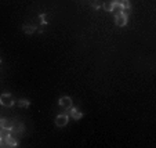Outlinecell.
Listing matches in <instances>:
<instances>
[{
    "label": "cell",
    "mask_w": 156,
    "mask_h": 148,
    "mask_svg": "<svg viewBox=\"0 0 156 148\" xmlns=\"http://www.w3.org/2000/svg\"><path fill=\"white\" fill-rule=\"evenodd\" d=\"M0 104L3 105V107L10 108V107L14 105V98H12V96L10 94V93H4V94L0 96Z\"/></svg>",
    "instance_id": "6da1fadb"
},
{
    "label": "cell",
    "mask_w": 156,
    "mask_h": 148,
    "mask_svg": "<svg viewBox=\"0 0 156 148\" xmlns=\"http://www.w3.org/2000/svg\"><path fill=\"white\" fill-rule=\"evenodd\" d=\"M58 104H60L61 108H64V109H69L71 107H72V98L68 96H64V97H61L60 100H58Z\"/></svg>",
    "instance_id": "7a4b0ae2"
},
{
    "label": "cell",
    "mask_w": 156,
    "mask_h": 148,
    "mask_svg": "<svg viewBox=\"0 0 156 148\" xmlns=\"http://www.w3.org/2000/svg\"><path fill=\"white\" fill-rule=\"evenodd\" d=\"M68 120H69V116L66 114H61V115H58L55 118V125L58 127H64V126L68 125Z\"/></svg>",
    "instance_id": "3957f363"
},
{
    "label": "cell",
    "mask_w": 156,
    "mask_h": 148,
    "mask_svg": "<svg viewBox=\"0 0 156 148\" xmlns=\"http://www.w3.org/2000/svg\"><path fill=\"white\" fill-rule=\"evenodd\" d=\"M115 24L120 28H123L127 25V15H124V14H119V15L115 17Z\"/></svg>",
    "instance_id": "277c9868"
},
{
    "label": "cell",
    "mask_w": 156,
    "mask_h": 148,
    "mask_svg": "<svg viewBox=\"0 0 156 148\" xmlns=\"http://www.w3.org/2000/svg\"><path fill=\"white\" fill-rule=\"evenodd\" d=\"M68 111H69V115L72 116V118H73L75 120H80L82 118H83V112H80L79 109H76L75 107H73V105L68 109Z\"/></svg>",
    "instance_id": "5b68a950"
},
{
    "label": "cell",
    "mask_w": 156,
    "mask_h": 148,
    "mask_svg": "<svg viewBox=\"0 0 156 148\" xmlns=\"http://www.w3.org/2000/svg\"><path fill=\"white\" fill-rule=\"evenodd\" d=\"M111 12H112L113 15L116 17V15H119V14H122V12H123V7H122L119 3H116V1L113 0V1H112V11H111Z\"/></svg>",
    "instance_id": "8992f818"
},
{
    "label": "cell",
    "mask_w": 156,
    "mask_h": 148,
    "mask_svg": "<svg viewBox=\"0 0 156 148\" xmlns=\"http://www.w3.org/2000/svg\"><path fill=\"white\" fill-rule=\"evenodd\" d=\"M3 141H4V144L7 145V147H17V145H18V143H17V140L12 137V134H8Z\"/></svg>",
    "instance_id": "52a82bcc"
},
{
    "label": "cell",
    "mask_w": 156,
    "mask_h": 148,
    "mask_svg": "<svg viewBox=\"0 0 156 148\" xmlns=\"http://www.w3.org/2000/svg\"><path fill=\"white\" fill-rule=\"evenodd\" d=\"M0 125H1V127L6 129V130H11V129L14 127V122L7 120V119H1L0 120Z\"/></svg>",
    "instance_id": "ba28073f"
},
{
    "label": "cell",
    "mask_w": 156,
    "mask_h": 148,
    "mask_svg": "<svg viewBox=\"0 0 156 148\" xmlns=\"http://www.w3.org/2000/svg\"><path fill=\"white\" fill-rule=\"evenodd\" d=\"M22 31H24V33H26V35H33V33H36V26L24 25V26H22Z\"/></svg>",
    "instance_id": "9c48e42d"
},
{
    "label": "cell",
    "mask_w": 156,
    "mask_h": 148,
    "mask_svg": "<svg viewBox=\"0 0 156 148\" xmlns=\"http://www.w3.org/2000/svg\"><path fill=\"white\" fill-rule=\"evenodd\" d=\"M29 105H31V101L26 100V98H21V100L18 101V107H20V108H28Z\"/></svg>",
    "instance_id": "30bf717a"
},
{
    "label": "cell",
    "mask_w": 156,
    "mask_h": 148,
    "mask_svg": "<svg viewBox=\"0 0 156 148\" xmlns=\"http://www.w3.org/2000/svg\"><path fill=\"white\" fill-rule=\"evenodd\" d=\"M37 21H39V24L40 25H47L48 22H47V15H46V14H40L39 17H37Z\"/></svg>",
    "instance_id": "8fae6325"
},
{
    "label": "cell",
    "mask_w": 156,
    "mask_h": 148,
    "mask_svg": "<svg viewBox=\"0 0 156 148\" xmlns=\"http://www.w3.org/2000/svg\"><path fill=\"white\" fill-rule=\"evenodd\" d=\"M102 8H104L105 11L111 12L112 11V1H106V3H104L102 4Z\"/></svg>",
    "instance_id": "7c38bea8"
},
{
    "label": "cell",
    "mask_w": 156,
    "mask_h": 148,
    "mask_svg": "<svg viewBox=\"0 0 156 148\" xmlns=\"http://www.w3.org/2000/svg\"><path fill=\"white\" fill-rule=\"evenodd\" d=\"M91 6H93V8H100L101 7L100 0H91Z\"/></svg>",
    "instance_id": "4fadbf2b"
},
{
    "label": "cell",
    "mask_w": 156,
    "mask_h": 148,
    "mask_svg": "<svg viewBox=\"0 0 156 148\" xmlns=\"http://www.w3.org/2000/svg\"><path fill=\"white\" fill-rule=\"evenodd\" d=\"M0 62H1V58H0Z\"/></svg>",
    "instance_id": "5bb4252c"
}]
</instances>
